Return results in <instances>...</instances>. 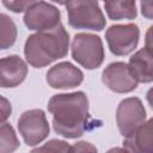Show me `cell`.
Here are the masks:
<instances>
[{
	"label": "cell",
	"instance_id": "obj_1",
	"mask_svg": "<svg viewBox=\"0 0 153 153\" xmlns=\"http://www.w3.org/2000/svg\"><path fill=\"white\" fill-rule=\"evenodd\" d=\"M54 130L67 139L80 137L90 124L88 99L84 92L55 94L48 103Z\"/></svg>",
	"mask_w": 153,
	"mask_h": 153
},
{
	"label": "cell",
	"instance_id": "obj_2",
	"mask_svg": "<svg viewBox=\"0 0 153 153\" xmlns=\"http://www.w3.org/2000/svg\"><path fill=\"white\" fill-rule=\"evenodd\" d=\"M69 36L60 23L55 27L36 32L27 37L24 47L26 61L35 68H41L62 59L68 53Z\"/></svg>",
	"mask_w": 153,
	"mask_h": 153
},
{
	"label": "cell",
	"instance_id": "obj_3",
	"mask_svg": "<svg viewBox=\"0 0 153 153\" xmlns=\"http://www.w3.org/2000/svg\"><path fill=\"white\" fill-rule=\"evenodd\" d=\"M68 23L75 29L100 31L105 26V18L97 1H68Z\"/></svg>",
	"mask_w": 153,
	"mask_h": 153
},
{
	"label": "cell",
	"instance_id": "obj_4",
	"mask_svg": "<svg viewBox=\"0 0 153 153\" xmlns=\"http://www.w3.org/2000/svg\"><path fill=\"white\" fill-rule=\"evenodd\" d=\"M72 56L87 69L98 68L104 60V48L100 37L92 33L75 35L72 42Z\"/></svg>",
	"mask_w": 153,
	"mask_h": 153
},
{
	"label": "cell",
	"instance_id": "obj_5",
	"mask_svg": "<svg viewBox=\"0 0 153 153\" xmlns=\"http://www.w3.org/2000/svg\"><path fill=\"white\" fill-rule=\"evenodd\" d=\"M18 129L29 146L42 142L49 135V124L45 114L41 109L29 110L22 114L18 120Z\"/></svg>",
	"mask_w": 153,
	"mask_h": 153
},
{
	"label": "cell",
	"instance_id": "obj_6",
	"mask_svg": "<svg viewBox=\"0 0 153 153\" xmlns=\"http://www.w3.org/2000/svg\"><path fill=\"white\" fill-rule=\"evenodd\" d=\"M116 122L120 133L127 137L146 122V111L139 98L130 97L123 99L116 112Z\"/></svg>",
	"mask_w": 153,
	"mask_h": 153
},
{
	"label": "cell",
	"instance_id": "obj_7",
	"mask_svg": "<svg viewBox=\"0 0 153 153\" xmlns=\"http://www.w3.org/2000/svg\"><path fill=\"white\" fill-rule=\"evenodd\" d=\"M140 30L136 24L112 25L105 32V38L110 51L117 56L131 53L139 42Z\"/></svg>",
	"mask_w": 153,
	"mask_h": 153
},
{
	"label": "cell",
	"instance_id": "obj_8",
	"mask_svg": "<svg viewBox=\"0 0 153 153\" xmlns=\"http://www.w3.org/2000/svg\"><path fill=\"white\" fill-rule=\"evenodd\" d=\"M24 23L30 30L45 31L59 25L60 11L54 5L44 1H35V4L25 12Z\"/></svg>",
	"mask_w": 153,
	"mask_h": 153
},
{
	"label": "cell",
	"instance_id": "obj_9",
	"mask_svg": "<svg viewBox=\"0 0 153 153\" xmlns=\"http://www.w3.org/2000/svg\"><path fill=\"white\" fill-rule=\"evenodd\" d=\"M102 80L111 91L128 93L136 88L137 81L133 78L129 67L124 62L110 63L102 73Z\"/></svg>",
	"mask_w": 153,
	"mask_h": 153
},
{
	"label": "cell",
	"instance_id": "obj_10",
	"mask_svg": "<svg viewBox=\"0 0 153 153\" xmlns=\"http://www.w3.org/2000/svg\"><path fill=\"white\" fill-rule=\"evenodd\" d=\"M82 72L71 62H60L47 73V82L53 88H73L82 82Z\"/></svg>",
	"mask_w": 153,
	"mask_h": 153
},
{
	"label": "cell",
	"instance_id": "obj_11",
	"mask_svg": "<svg viewBox=\"0 0 153 153\" xmlns=\"http://www.w3.org/2000/svg\"><path fill=\"white\" fill-rule=\"evenodd\" d=\"M27 75V66L18 55L0 59V87H16Z\"/></svg>",
	"mask_w": 153,
	"mask_h": 153
},
{
	"label": "cell",
	"instance_id": "obj_12",
	"mask_svg": "<svg viewBox=\"0 0 153 153\" xmlns=\"http://www.w3.org/2000/svg\"><path fill=\"white\" fill-rule=\"evenodd\" d=\"M153 120H148L123 141L127 153H152Z\"/></svg>",
	"mask_w": 153,
	"mask_h": 153
},
{
	"label": "cell",
	"instance_id": "obj_13",
	"mask_svg": "<svg viewBox=\"0 0 153 153\" xmlns=\"http://www.w3.org/2000/svg\"><path fill=\"white\" fill-rule=\"evenodd\" d=\"M129 71L137 82H151L153 79L152 72V49L145 47L136 51L129 60Z\"/></svg>",
	"mask_w": 153,
	"mask_h": 153
},
{
	"label": "cell",
	"instance_id": "obj_14",
	"mask_svg": "<svg viewBox=\"0 0 153 153\" xmlns=\"http://www.w3.org/2000/svg\"><path fill=\"white\" fill-rule=\"evenodd\" d=\"M104 7L109 18L112 20L134 19L136 17V5H135V1H131V0L105 1Z\"/></svg>",
	"mask_w": 153,
	"mask_h": 153
},
{
	"label": "cell",
	"instance_id": "obj_15",
	"mask_svg": "<svg viewBox=\"0 0 153 153\" xmlns=\"http://www.w3.org/2000/svg\"><path fill=\"white\" fill-rule=\"evenodd\" d=\"M17 38V26L11 17L0 13V50L12 47Z\"/></svg>",
	"mask_w": 153,
	"mask_h": 153
},
{
	"label": "cell",
	"instance_id": "obj_16",
	"mask_svg": "<svg viewBox=\"0 0 153 153\" xmlns=\"http://www.w3.org/2000/svg\"><path fill=\"white\" fill-rule=\"evenodd\" d=\"M19 140L10 123L0 124V153H13L19 147Z\"/></svg>",
	"mask_w": 153,
	"mask_h": 153
},
{
	"label": "cell",
	"instance_id": "obj_17",
	"mask_svg": "<svg viewBox=\"0 0 153 153\" xmlns=\"http://www.w3.org/2000/svg\"><path fill=\"white\" fill-rule=\"evenodd\" d=\"M30 153H72V146L66 141L54 139L32 149Z\"/></svg>",
	"mask_w": 153,
	"mask_h": 153
},
{
	"label": "cell",
	"instance_id": "obj_18",
	"mask_svg": "<svg viewBox=\"0 0 153 153\" xmlns=\"http://www.w3.org/2000/svg\"><path fill=\"white\" fill-rule=\"evenodd\" d=\"M2 4L11 11L19 13L23 11H27L35 4V1H32V0H29V1H2Z\"/></svg>",
	"mask_w": 153,
	"mask_h": 153
},
{
	"label": "cell",
	"instance_id": "obj_19",
	"mask_svg": "<svg viewBox=\"0 0 153 153\" xmlns=\"http://www.w3.org/2000/svg\"><path fill=\"white\" fill-rule=\"evenodd\" d=\"M11 112H12V105L10 100L0 96V124L4 123L11 116Z\"/></svg>",
	"mask_w": 153,
	"mask_h": 153
},
{
	"label": "cell",
	"instance_id": "obj_20",
	"mask_svg": "<svg viewBox=\"0 0 153 153\" xmlns=\"http://www.w3.org/2000/svg\"><path fill=\"white\" fill-rule=\"evenodd\" d=\"M72 153H97V148L90 142L80 141L72 146Z\"/></svg>",
	"mask_w": 153,
	"mask_h": 153
},
{
	"label": "cell",
	"instance_id": "obj_21",
	"mask_svg": "<svg viewBox=\"0 0 153 153\" xmlns=\"http://www.w3.org/2000/svg\"><path fill=\"white\" fill-rule=\"evenodd\" d=\"M152 7H153V1H142V2H141V11H142V14H143L145 17H147L148 19L152 18V12H153Z\"/></svg>",
	"mask_w": 153,
	"mask_h": 153
},
{
	"label": "cell",
	"instance_id": "obj_22",
	"mask_svg": "<svg viewBox=\"0 0 153 153\" xmlns=\"http://www.w3.org/2000/svg\"><path fill=\"white\" fill-rule=\"evenodd\" d=\"M106 153H127V151L124 148H120V147H114V148H110Z\"/></svg>",
	"mask_w": 153,
	"mask_h": 153
}]
</instances>
